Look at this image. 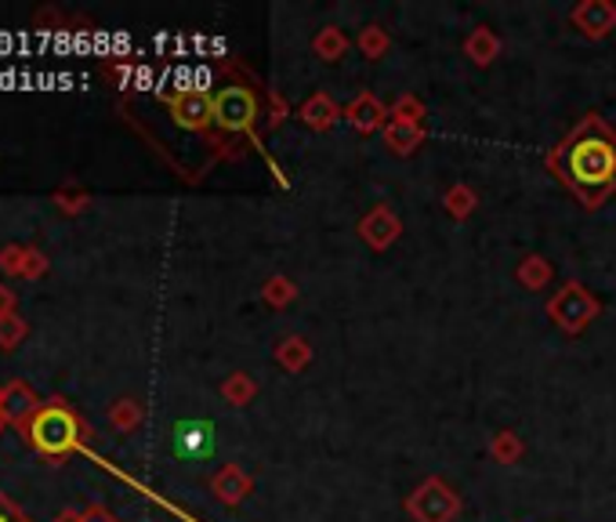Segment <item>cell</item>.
<instances>
[{"mask_svg": "<svg viewBox=\"0 0 616 522\" xmlns=\"http://www.w3.org/2000/svg\"><path fill=\"white\" fill-rule=\"evenodd\" d=\"M222 395H225V400H229L233 406H247V403L258 395V381L250 378V373H233V378H225Z\"/></svg>", "mask_w": 616, "mask_h": 522, "instance_id": "23", "label": "cell"}, {"mask_svg": "<svg viewBox=\"0 0 616 522\" xmlns=\"http://www.w3.org/2000/svg\"><path fill=\"white\" fill-rule=\"evenodd\" d=\"M555 280V265L544 254H522L516 265V283L526 290H544Z\"/></svg>", "mask_w": 616, "mask_h": 522, "instance_id": "16", "label": "cell"}, {"mask_svg": "<svg viewBox=\"0 0 616 522\" xmlns=\"http://www.w3.org/2000/svg\"><path fill=\"white\" fill-rule=\"evenodd\" d=\"M33 442H37L44 453H66V450H73L76 422L66 411H44L37 422H33Z\"/></svg>", "mask_w": 616, "mask_h": 522, "instance_id": "6", "label": "cell"}, {"mask_svg": "<svg viewBox=\"0 0 616 522\" xmlns=\"http://www.w3.org/2000/svg\"><path fill=\"white\" fill-rule=\"evenodd\" d=\"M544 312H547V320L558 327V331L569 334V337H577V334H584L588 327L602 316V301L580 280H566L562 287H558L552 298H547Z\"/></svg>", "mask_w": 616, "mask_h": 522, "instance_id": "2", "label": "cell"}, {"mask_svg": "<svg viewBox=\"0 0 616 522\" xmlns=\"http://www.w3.org/2000/svg\"><path fill=\"white\" fill-rule=\"evenodd\" d=\"M211 490H214V497H218L222 505H239L250 490H254V479H250L239 464H225V468L214 472Z\"/></svg>", "mask_w": 616, "mask_h": 522, "instance_id": "13", "label": "cell"}, {"mask_svg": "<svg viewBox=\"0 0 616 522\" xmlns=\"http://www.w3.org/2000/svg\"><path fill=\"white\" fill-rule=\"evenodd\" d=\"M384 145L392 150L395 156H414L420 145L428 142V131L425 123H403V120H388L384 131H381Z\"/></svg>", "mask_w": 616, "mask_h": 522, "instance_id": "12", "label": "cell"}, {"mask_svg": "<svg viewBox=\"0 0 616 522\" xmlns=\"http://www.w3.org/2000/svg\"><path fill=\"white\" fill-rule=\"evenodd\" d=\"M0 522H8V519H4V515H0Z\"/></svg>", "mask_w": 616, "mask_h": 522, "instance_id": "25", "label": "cell"}, {"mask_svg": "<svg viewBox=\"0 0 616 522\" xmlns=\"http://www.w3.org/2000/svg\"><path fill=\"white\" fill-rule=\"evenodd\" d=\"M569 22L580 37L588 40H606L616 29V4L613 0H580V4L569 11Z\"/></svg>", "mask_w": 616, "mask_h": 522, "instance_id": "7", "label": "cell"}, {"mask_svg": "<svg viewBox=\"0 0 616 522\" xmlns=\"http://www.w3.org/2000/svg\"><path fill=\"white\" fill-rule=\"evenodd\" d=\"M359 55L367 62H381L388 51H392V37H388V29H381L378 22H370V26L359 29V40H356Z\"/></svg>", "mask_w": 616, "mask_h": 522, "instance_id": "20", "label": "cell"}, {"mask_svg": "<svg viewBox=\"0 0 616 522\" xmlns=\"http://www.w3.org/2000/svg\"><path fill=\"white\" fill-rule=\"evenodd\" d=\"M544 164L588 211H599L616 192V131L599 112H588Z\"/></svg>", "mask_w": 616, "mask_h": 522, "instance_id": "1", "label": "cell"}, {"mask_svg": "<svg viewBox=\"0 0 616 522\" xmlns=\"http://www.w3.org/2000/svg\"><path fill=\"white\" fill-rule=\"evenodd\" d=\"M175 450L178 458H208L214 450V425L211 422H178L175 428Z\"/></svg>", "mask_w": 616, "mask_h": 522, "instance_id": "10", "label": "cell"}, {"mask_svg": "<svg viewBox=\"0 0 616 522\" xmlns=\"http://www.w3.org/2000/svg\"><path fill=\"white\" fill-rule=\"evenodd\" d=\"M312 51H316V59H323V62H341V59H345V51H348L345 29L330 22V26H323L312 37Z\"/></svg>", "mask_w": 616, "mask_h": 522, "instance_id": "18", "label": "cell"}, {"mask_svg": "<svg viewBox=\"0 0 616 522\" xmlns=\"http://www.w3.org/2000/svg\"><path fill=\"white\" fill-rule=\"evenodd\" d=\"M345 123L356 134H374V131H384L388 123V106L374 95V91H359L356 98L345 106Z\"/></svg>", "mask_w": 616, "mask_h": 522, "instance_id": "8", "label": "cell"}, {"mask_svg": "<svg viewBox=\"0 0 616 522\" xmlns=\"http://www.w3.org/2000/svg\"><path fill=\"white\" fill-rule=\"evenodd\" d=\"M359 240L370 247V251H388V247H395V240L403 236V218L395 214L392 203H378V207H370L367 214L359 218L356 225Z\"/></svg>", "mask_w": 616, "mask_h": 522, "instance_id": "5", "label": "cell"}, {"mask_svg": "<svg viewBox=\"0 0 616 522\" xmlns=\"http://www.w3.org/2000/svg\"><path fill=\"white\" fill-rule=\"evenodd\" d=\"M312 356H316V348L308 337L301 334H287V337H280V345H276V363L287 373H301L312 367Z\"/></svg>", "mask_w": 616, "mask_h": 522, "instance_id": "15", "label": "cell"}, {"mask_svg": "<svg viewBox=\"0 0 616 522\" xmlns=\"http://www.w3.org/2000/svg\"><path fill=\"white\" fill-rule=\"evenodd\" d=\"M298 117H301V123L308 131L327 134V131H334L337 120H345V106H337V98L327 95V91H316V95H308L301 102Z\"/></svg>", "mask_w": 616, "mask_h": 522, "instance_id": "9", "label": "cell"}, {"mask_svg": "<svg viewBox=\"0 0 616 522\" xmlns=\"http://www.w3.org/2000/svg\"><path fill=\"white\" fill-rule=\"evenodd\" d=\"M442 207L453 222H467L478 211V192L467 186V181H453V186L442 192Z\"/></svg>", "mask_w": 616, "mask_h": 522, "instance_id": "17", "label": "cell"}, {"mask_svg": "<svg viewBox=\"0 0 616 522\" xmlns=\"http://www.w3.org/2000/svg\"><path fill=\"white\" fill-rule=\"evenodd\" d=\"M461 494L447 479H439V475L420 479L403 501V512L414 522H453L461 515Z\"/></svg>", "mask_w": 616, "mask_h": 522, "instance_id": "3", "label": "cell"}, {"mask_svg": "<svg viewBox=\"0 0 616 522\" xmlns=\"http://www.w3.org/2000/svg\"><path fill=\"white\" fill-rule=\"evenodd\" d=\"M428 106L417 95H399L392 106H388V120H403V123H425Z\"/></svg>", "mask_w": 616, "mask_h": 522, "instance_id": "22", "label": "cell"}, {"mask_svg": "<svg viewBox=\"0 0 616 522\" xmlns=\"http://www.w3.org/2000/svg\"><path fill=\"white\" fill-rule=\"evenodd\" d=\"M500 51H505V44L489 26H475L472 33L464 37V55L467 62L478 66V70H486V66H494L500 59Z\"/></svg>", "mask_w": 616, "mask_h": 522, "instance_id": "14", "label": "cell"}, {"mask_svg": "<svg viewBox=\"0 0 616 522\" xmlns=\"http://www.w3.org/2000/svg\"><path fill=\"white\" fill-rule=\"evenodd\" d=\"M265 102H269V112H265V117H269V120H265L269 128H283V123L294 117V106H291L287 98H283V91H276V87L265 91Z\"/></svg>", "mask_w": 616, "mask_h": 522, "instance_id": "24", "label": "cell"}, {"mask_svg": "<svg viewBox=\"0 0 616 522\" xmlns=\"http://www.w3.org/2000/svg\"><path fill=\"white\" fill-rule=\"evenodd\" d=\"M261 301L269 305V309H287V305L298 301V283H294L291 276H269L265 280V287H261Z\"/></svg>", "mask_w": 616, "mask_h": 522, "instance_id": "21", "label": "cell"}, {"mask_svg": "<svg viewBox=\"0 0 616 522\" xmlns=\"http://www.w3.org/2000/svg\"><path fill=\"white\" fill-rule=\"evenodd\" d=\"M489 458L497 464H519L526 458V442H522L519 432H511V428H500V432L489 439Z\"/></svg>", "mask_w": 616, "mask_h": 522, "instance_id": "19", "label": "cell"}, {"mask_svg": "<svg viewBox=\"0 0 616 522\" xmlns=\"http://www.w3.org/2000/svg\"><path fill=\"white\" fill-rule=\"evenodd\" d=\"M175 106V120L181 123V128H208V123H214V112H211V95L208 91H181V95L170 102Z\"/></svg>", "mask_w": 616, "mask_h": 522, "instance_id": "11", "label": "cell"}, {"mask_svg": "<svg viewBox=\"0 0 616 522\" xmlns=\"http://www.w3.org/2000/svg\"><path fill=\"white\" fill-rule=\"evenodd\" d=\"M211 112H214V123H218L222 131L254 139L261 102L247 84H225L222 91H214L211 95Z\"/></svg>", "mask_w": 616, "mask_h": 522, "instance_id": "4", "label": "cell"}]
</instances>
